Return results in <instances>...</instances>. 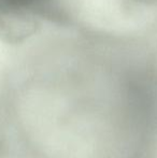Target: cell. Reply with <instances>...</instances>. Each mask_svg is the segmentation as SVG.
Returning a JSON list of instances; mask_svg holds the SVG:
<instances>
[{
    "label": "cell",
    "mask_w": 157,
    "mask_h": 158,
    "mask_svg": "<svg viewBox=\"0 0 157 158\" xmlns=\"http://www.w3.org/2000/svg\"><path fill=\"white\" fill-rule=\"evenodd\" d=\"M48 0H0V8L24 12L31 10L46 3Z\"/></svg>",
    "instance_id": "cell-1"
}]
</instances>
